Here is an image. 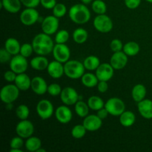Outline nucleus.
Segmentation results:
<instances>
[{
  "label": "nucleus",
  "instance_id": "obj_30",
  "mask_svg": "<svg viewBox=\"0 0 152 152\" xmlns=\"http://www.w3.org/2000/svg\"><path fill=\"white\" fill-rule=\"evenodd\" d=\"M88 38V33L84 28H77L73 33V39L77 44H83Z\"/></svg>",
  "mask_w": 152,
  "mask_h": 152
},
{
  "label": "nucleus",
  "instance_id": "obj_36",
  "mask_svg": "<svg viewBox=\"0 0 152 152\" xmlns=\"http://www.w3.org/2000/svg\"><path fill=\"white\" fill-rule=\"evenodd\" d=\"M16 114L19 120H27L29 117L30 110L26 105H20L16 108Z\"/></svg>",
  "mask_w": 152,
  "mask_h": 152
},
{
  "label": "nucleus",
  "instance_id": "obj_14",
  "mask_svg": "<svg viewBox=\"0 0 152 152\" xmlns=\"http://www.w3.org/2000/svg\"><path fill=\"white\" fill-rule=\"evenodd\" d=\"M114 74V68L110 63H101L96 70V75L99 81H109Z\"/></svg>",
  "mask_w": 152,
  "mask_h": 152
},
{
  "label": "nucleus",
  "instance_id": "obj_5",
  "mask_svg": "<svg viewBox=\"0 0 152 152\" xmlns=\"http://www.w3.org/2000/svg\"><path fill=\"white\" fill-rule=\"evenodd\" d=\"M105 108L108 114L114 117H120L126 111V105L123 100L118 97H111L105 103Z\"/></svg>",
  "mask_w": 152,
  "mask_h": 152
},
{
  "label": "nucleus",
  "instance_id": "obj_31",
  "mask_svg": "<svg viewBox=\"0 0 152 152\" xmlns=\"http://www.w3.org/2000/svg\"><path fill=\"white\" fill-rule=\"evenodd\" d=\"M89 109L90 108H89L88 103L83 102V101L78 100L77 103L74 105V110H75L76 114L81 118H85L88 115Z\"/></svg>",
  "mask_w": 152,
  "mask_h": 152
},
{
  "label": "nucleus",
  "instance_id": "obj_48",
  "mask_svg": "<svg viewBox=\"0 0 152 152\" xmlns=\"http://www.w3.org/2000/svg\"><path fill=\"white\" fill-rule=\"evenodd\" d=\"M96 86H97L98 91L100 93H105L108 89V82L106 81H99Z\"/></svg>",
  "mask_w": 152,
  "mask_h": 152
},
{
  "label": "nucleus",
  "instance_id": "obj_37",
  "mask_svg": "<svg viewBox=\"0 0 152 152\" xmlns=\"http://www.w3.org/2000/svg\"><path fill=\"white\" fill-rule=\"evenodd\" d=\"M69 33L66 30H60L56 32L55 36V42L58 44H65L69 39Z\"/></svg>",
  "mask_w": 152,
  "mask_h": 152
},
{
  "label": "nucleus",
  "instance_id": "obj_41",
  "mask_svg": "<svg viewBox=\"0 0 152 152\" xmlns=\"http://www.w3.org/2000/svg\"><path fill=\"white\" fill-rule=\"evenodd\" d=\"M123 46H124V45L123 44L121 40L118 39H114L110 43V48L114 53L123 50Z\"/></svg>",
  "mask_w": 152,
  "mask_h": 152
},
{
  "label": "nucleus",
  "instance_id": "obj_11",
  "mask_svg": "<svg viewBox=\"0 0 152 152\" xmlns=\"http://www.w3.org/2000/svg\"><path fill=\"white\" fill-rule=\"evenodd\" d=\"M52 53H53L55 60L59 61L62 63H65L68 62L71 56V50L65 44L56 43L53 47Z\"/></svg>",
  "mask_w": 152,
  "mask_h": 152
},
{
  "label": "nucleus",
  "instance_id": "obj_42",
  "mask_svg": "<svg viewBox=\"0 0 152 152\" xmlns=\"http://www.w3.org/2000/svg\"><path fill=\"white\" fill-rule=\"evenodd\" d=\"M24 145L23 138L17 136L13 137L10 142V148H22Z\"/></svg>",
  "mask_w": 152,
  "mask_h": 152
},
{
  "label": "nucleus",
  "instance_id": "obj_26",
  "mask_svg": "<svg viewBox=\"0 0 152 152\" xmlns=\"http://www.w3.org/2000/svg\"><path fill=\"white\" fill-rule=\"evenodd\" d=\"M136 121V116L132 111H125L120 116V124L124 127H131Z\"/></svg>",
  "mask_w": 152,
  "mask_h": 152
},
{
  "label": "nucleus",
  "instance_id": "obj_23",
  "mask_svg": "<svg viewBox=\"0 0 152 152\" xmlns=\"http://www.w3.org/2000/svg\"><path fill=\"white\" fill-rule=\"evenodd\" d=\"M20 0H1V6L6 11L10 13H16L22 7Z\"/></svg>",
  "mask_w": 152,
  "mask_h": 152
},
{
  "label": "nucleus",
  "instance_id": "obj_8",
  "mask_svg": "<svg viewBox=\"0 0 152 152\" xmlns=\"http://www.w3.org/2000/svg\"><path fill=\"white\" fill-rule=\"evenodd\" d=\"M10 69L14 71L17 74L25 73L28 67V62L27 58L22 56L21 54H17L12 57L11 60L9 62Z\"/></svg>",
  "mask_w": 152,
  "mask_h": 152
},
{
  "label": "nucleus",
  "instance_id": "obj_25",
  "mask_svg": "<svg viewBox=\"0 0 152 152\" xmlns=\"http://www.w3.org/2000/svg\"><path fill=\"white\" fill-rule=\"evenodd\" d=\"M146 88L142 84H137L132 88V96L136 102L143 100L146 96Z\"/></svg>",
  "mask_w": 152,
  "mask_h": 152
},
{
  "label": "nucleus",
  "instance_id": "obj_46",
  "mask_svg": "<svg viewBox=\"0 0 152 152\" xmlns=\"http://www.w3.org/2000/svg\"><path fill=\"white\" fill-rule=\"evenodd\" d=\"M124 1L126 7L132 10L137 8L141 3V0H124Z\"/></svg>",
  "mask_w": 152,
  "mask_h": 152
},
{
  "label": "nucleus",
  "instance_id": "obj_15",
  "mask_svg": "<svg viewBox=\"0 0 152 152\" xmlns=\"http://www.w3.org/2000/svg\"><path fill=\"white\" fill-rule=\"evenodd\" d=\"M128 56L123 50L114 52L110 59V64L114 70H121L126 66L128 63Z\"/></svg>",
  "mask_w": 152,
  "mask_h": 152
},
{
  "label": "nucleus",
  "instance_id": "obj_10",
  "mask_svg": "<svg viewBox=\"0 0 152 152\" xmlns=\"http://www.w3.org/2000/svg\"><path fill=\"white\" fill-rule=\"evenodd\" d=\"M42 32L48 35H53L57 32L59 28V18L55 16H48L43 19L42 22Z\"/></svg>",
  "mask_w": 152,
  "mask_h": 152
},
{
  "label": "nucleus",
  "instance_id": "obj_7",
  "mask_svg": "<svg viewBox=\"0 0 152 152\" xmlns=\"http://www.w3.org/2000/svg\"><path fill=\"white\" fill-rule=\"evenodd\" d=\"M37 112L42 120L50 119L54 112L53 104L48 99H42L37 105Z\"/></svg>",
  "mask_w": 152,
  "mask_h": 152
},
{
  "label": "nucleus",
  "instance_id": "obj_28",
  "mask_svg": "<svg viewBox=\"0 0 152 152\" xmlns=\"http://www.w3.org/2000/svg\"><path fill=\"white\" fill-rule=\"evenodd\" d=\"M81 82L84 86L87 88H94L97 86L99 83L96 74H94L92 73H86L83 74L81 77Z\"/></svg>",
  "mask_w": 152,
  "mask_h": 152
},
{
  "label": "nucleus",
  "instance_id": "obj_50",
  "mask_svg": "<svg viewBox=\"0 0 152 152\" xmlns=\"http://www.w3.org/2000/svg\"><path fill=\"white\" fill-rule=\"evenodd\" d=\"M10 152H22V150L20 148H10Z\"/></svg>",
  "mask_w": 152,
  "mask_h": 152
},
{
  "label": "nucleus",
  "instance_id": "obj_38",
  "mask_svg": "<svg viewBox=\"0 0 152 152\" xmlns=\"http://www.w3.org/2000/svg\"><path fill=\"white\" fill-rule=\"evenodd\" d=\"M67 7L62 3H56L53 8V14L57 18H62L66 14Z\"/></svg>",
  "mask_w": 152,
  "mask_h": 152
},
{
  "label": "nucleus",
  "instance_id": "obj_21",
  "mask_svg": "<svg viewBox=\"0 0 152 152\" xmlns=\"http://www.w3.org/2000/svg\"><path fill=\"white\" fill-rule=\"evenodd\" d=\"M31 79L25 73L17 74L14 83L20 91H28L31 87Z\"/></svg>",
  "mask_w": 152,
  "mask_h": 152
},
{
  "label": "nucleus",
  "instance_id": "obj_16",
  "mask_svg": "<svg viewBox=\"0 0 152 152\" xmlns=\"http://www.w3.org/2000/svg\"><path fill=\"white\" fill-rule=\"evenodd\" d=\"M55 117L57 121L62 124H68L72 120V111L68 105H60L55 111Z\"/></svg>",
  "mask_w": 152,
  "mask_h": 152
},
{
  "label": "nucleus",
  "instance_id": "obj_53",
  "mask_svg": "<svg viewBox=\"0 0 152 152\" xmlns=\"http://www.w3.org/2000/svg\"><path fill=\"white\" fill-rule=\"evenodd\" d=\"M145 1H148V2L152 3V0H145Z\"/></svg>",
  "mask_w": 152,
  "mask_h": 152
},
{
  "label": "nucleus",
  "instance_id": "obj_18",
  "mask_svg": "<svg viewBox=\"0 0 152 152\" xmlns=\"http://www.w3.org/2000/svg\"><path fill=\"white\" fill-rule=\"evenodd\" d=\"M47 71L50 77L53 79H59L65 74L64 65L59 61H52L49 62Z\"/></svg>",
  "mask_w": 152,
  "mask_h": 152
},
{
  "label": "nucleus",
  "instance_id": "obj_2",
  "mask_svg": "<svg viewBox=\"0 0 152 152\" xmlns=\"http://www.w3.org/2000/svg\"><path fill=\"white\" fill-rule=\"evenodd\" d=\"M68 16L73 22L77 25H83L90 20L91 12L86 4H76L68 11Z\"/></svg>",
  "mask_w": 152,
  "mask_h": 152
},
{
  "label": "nucleus",
  "instance_id": "obj_20",
  "mask_svg": "<svg viewBox=\"0 0 152 152\" xmlns=\"http://www.w3.org/2000/svg\"><path fill=\"white\" fill-rule=\"evenodd\" d=\"M137 108L140 114L146 120L152 119V100L144 99L137 102Z\"/></svg>",
  "mask_w": 152,
  "mask_h": 152
},
{
  "label": "nucleus",
  "instance_id": "obj_17",
  "mask_svg": "<svg viewBox=\"0 0 152 152\" xmlns=\"http://www.w3.org/2000/svg\"><path fill=\"white\" fill-rule=\"evenodd\" d=\"M83 124L88 132H96L102 127V120L97 115L91 114L85 117Z\"/></svg>",
  "mask_w": 152,
  "mask_h": 152
},
{
  "label": "nucleus",
  "instance_id": "obj_33",
  "mask_svg": "<svg viewBox=\"0 0 152 152\" xmlns=\"http://www.w3.org/2000/svg\"><path fill=\"white\" fill-rule=\"evenodd\" d=\"M90 109L93 111H98L105 107V102L98 96H92L89 97L87 102Z\"/></svg>",
  "mask_w": 152,
  "mask_h": 152
},
{
  "label": "nucleus",
  "instance_id": "obj_35",
  "mask_svg": "<svg viewBox=\"0 0 152 152\" xmlns=\"http://www.w3.org/2000/svg\"><path fill=\"white\" fill-rule=\"evenodd\" d=\"M86 127L83 125H77L74 126L71 130V136L75 139H81L86 135Z\"/></svg>",
  "mask_w": 152,
  "mask_h": 152
},
{
  "label": "nucleus",
  "instance_id": "obj_22",
  "mask_svg": "<svg viewBox=\"0 0 152 152\" xmlns=\"http://www.w3.org/2000/svg\"><path fill=\"white\" fill-rule=\"evenodd\" d=\"M30 64L31 68H34V70L41 71L47 69L49 65V61L47 58L45 57V56L38 55L31 59Z\"/></svg>",
  "mask_w": 152,
  "mask_h": 152
},
{
  "label": "nucleus",
  "instance_id": "obj_34",
  "mask_svg": "<svg viewBox=\"0 0 152 152\" xmlns=\"http://www.w3.org/2000/svg\"><path fill=\"white\" fill-rule=\"evenodd\" d=\"M91 8L96 14H105L107 11V5L102 0H94L92 1Z\"/></svg>",
  "mask_w": 152,
  "mask_h": 152
},
{
  "label": "nucleus",
  "instance_id": "obj_12",
  "mask_svg": "<svg viewBox=\"0 0 152 152\" xmlns=\"http://www.w3.org/2000/svg\"><path fill=\"white\" fill-rule=\"evenodd\" d=\"M34 132V124L30 120H22L16 125V133L23 139H28Z\"/></svg>",
  "mask_w": 152,
  "mask_h": 152
},
{
  "label": "nucleus",
  "instance_id": "obj_39",
  "mask_svg": "<svg viewBox=\"0 0 152 152\" xmlns=\"http://www.w3.org/2000/svg\"><path fill=\"white\" fill-rule=\"evenodd\" d=\"M33 52H34V50L32 44H30V43H24L23 45H21L20 53H19V54L25 56V57L28 58L32 55Z\"/></svg>",
  "mask_w": 152,
  "mask_h": 152
},
{
  "label": "nucleus",
  "instance_id": "obj_3",
  "mask_svg": "<svg viewBox=\"0 0 152 152\" xmlns=\"http://www.w3.org/2000/svg\"><path fill=\"white\" fill-rule=\"evenodd\" d=\"M64 70L66 77L72 80H77L83 77L86 68L81 62L73 59L65 62L64 65Z\"/></svg>",
  "mask_w": 152,
  "mask_h": 152
},
{
  "label": "nucleus",
  "instance_id": "obj_6",
  "mask_svg": "<svg viewBox=\"0 0 152 152\" xmlns=\"http://www.w3.org/2000/svg\"><path fill=\"white\" fill-rule=\"evenodd\" d=\"M94 27L99 32L107 34L113 28V22L111 18L105 14H99L95 17L93 22Z\"/></svg>",
  "mask_w": 152,
  "mask_h": 152
},
{
  "label": "nucleus",
  "instance_id": "obj_32",
  "mask_svg": "<svg viewBox=\"0 0 152 152\" xmlns=\"http://www.w3.org/2000/svg\"><path fill=\"white\" fill-rule=\"evenodd\" d=\"M140 48L138 43L136 42H129L123 46V52L128 56H134L138 54L140 52Z\"/></svg>",
  "mask_w": 152,
  "mask_h": 152
},
{
  "label": "nucleus",
  "instance_id": "obj_43",
  "mask_svg": "<svg viewBox=\"0 0 152 152\" xmlns=\"http://www.w3.org/2000/svg\"><path fill=\"white\" fill-rule=\"evenodd\" d=\"M11 56L12 55L4 48L0 50V62L1 63L4 64L6 62H10L12 59Z\"/></svg>",
  "mask_w": 152,
  "mask_h": 152
},
{
  "label": "nucleus",
  "instance_id": "obj_52",
  "mask_svg": "<svg viewBox=\"0 0 152 152\" xmlns=\"http://www.w3.org/2000/svg\"><path fill=\"white\" fill-rule=\"evenodd\" d=\"M37 152H46V150L43 149V148H39L38 150H37Z\"/></svg>",
  "mask_w": 152,
  "mask_h": 152
},
{
  "label": "nucleus",
  "instance_id": "obj_24",
  "mask_svg": "<svg viewBox=\"0 0 152 152\" xmlns=\"http://www.w3.org/2000/svg\"><path fill=\"white\" fill-rule=\"evenodd\" d=\"M4 48L12 56H15V55L19 54V53H20L21 45L16 39L10 37V38H8L5 41V43H4Z\"/></svg>",
  "mask_w": 152,
  "mask_h": 152
},
{
  "label": "nucleus",
  "instance_id": "obj_19",
  "mask_svg": "<svg viewBox=\"0 0 152 152\" xmlns=\"http://www.w3.org/2000/svg\"><path fill=\"white\" fill-rule=\"evenodd\" d=\"M48 86L45 80L41 77H35L31 80V87L33 91L37 95H44L48 92Z\"/></svg>",
  "mask_w": 152,
  "mask_h": 152
},
{
  "label": "nucleus",
  "instance_id": "obj_49",
  "mask_svg": "<svg viewBox=\"0 0 152 152\" xmlns=\"http://www.w3.org/2000/svg\"><path fill=\"white\" fill-rule=\"evenodd\" d=\"M108 114H108V111H107L106 108L104 107V108H101V109L98 110L96 115H97L98 117H99L100 119H102V120H104V119H105L107 117H108Z\"/></svg>",
  "mask_w": 152,
  "mask_h": 152
},
{
  "label": "nucleus",
  "instance_id": "obj_40",
  "mask_svg": "<svg viewBox=\"0 0 152 152\" xmlns=\"http://www.w3.org/2000/svg\"><path fill=\"white\" fill-rule=\"evenodd\" d=\"M62 88L57 83H52L49 85L48 87V93L52 96H56L61 94L62 92Z\"/></svg>",
  "mask_w": 152,
  "mask_h": 152
},
{
  "label": "nucleus",
  "instance_id": "obj_51",
  "mask_svg": "<svg viewBox=\"0 0 152 152\" xmlns=\"http://www.w3.org/2000/svg\"><path fill=\"white\" fill-rule=\"evenodd\" d=\"M92 1H93V0H81L82 3H83V4H90V3L92 2Z\"/></svg>",
  "mask_w": 152,
  "mask_h": 152
},
{
  "label": "nucleus",
  "instance_id": "obj_13",
  "mask_svg": "<svg viewBox=\"0 0 152 152\" xmlns=\"http://www.w3.org/2000/svg\"><path fill=\"white\" fill-rule=\"evenodd\" d=\"M59 96L63 104L66 105H75L80 99L77 91L71 87H65L62 89Z\"/></svg>",
  "mask_w": 152,
  "mask_h": 152
},
{
  "label": "nucleus",
  "instance_id": "obj_45",
  "mask_svg": "<svg viewBox=\"0 0 152 152\" xmlns=\"http://www.w3.org/2000/svg\"><path fill=\"white\" fill-rule=\"evenodd\" d=\"M20 1L25 7L36 8L40 4L41 0H20Z\"/></svg>",
  "mask_w": 152,
  "mask_h": 152
},
{
  "label": "nucleus",
  "instance_id": "obj_9",
  "mask_svg": "<svg viewBox=\"0 0 152 152\" xmlns=\"http://www.w3.org/2000/svg\"><path fill=\"white\" fill-rule=\"evenodd\" d=\"M39 13L35 8L26 7L21 13L19 19L22 24L26 26H31L38 22Z\"/></svg>",
  "mask_w": 152,
  "mask_h": 152
},
{
  "label": "nucleus",
  "instance_id": "obj_47",
  "mask_svg": "<svg viewBox=\"0 0 152 152\" xmlns=\"http://www.w3.org/2000/svg\"><path fill=\"white\" fill-rule=\"evenodd\" d=\"M40 4L45 9H53L56 4V0H41Z\"/></svg>",
  "mask_w": 152,
  "mask_h": 152
},
{
  "label": "nucleus",
  "instance_id": "obj_29",
  "mask_svg": "<svg viewBox=\"0 0 152 152\" xmlns=\"http://www.w3.org/2000/svg\"><path fill=\"white\" fill-rule=\"evenodd\" d=\"M25 146L28 151L37 152V150L42 147V141L37 137L31 136L27 139Z\"/></svg>",
  "mask_w": 152,
  "mask_h": 152
},
{
  "label": "nucleus",
  "instance_id": "obj_44",
  "mask_svg": "<svg viewBox=\"0 0 152 152\" xmlns=\"http://www.w3.org/2000/svg\"><path fill=\"white\" fill-rule=\"evenodd\" d=\"M16 77H17V74L12 70L7 71L4 74V79L8 83H13V82L14 83Z\"/></svg>",
  "mask_w": 152,
  "mask_h": 152
},
{
  "label": "nucleus",
  "instance_id": "obj_27",
  "mask_svg": "<svg viewBox=\"0 0 152 152\" xmlns=\"http://www.w3.org/2000/svg\"><path fill=\"white\" fill-rule=\"evenodd\" d=\"M100 60L96 56L91 55V56H87L84 59L83 65H84L85 68L88 71H96L98 67L100 65Z\"/></svg>",
  "mask_w": 152,
  "mask_h": 152
},
{
  "label": "nucleus",
  "instance_id": "obj_4",
  "mask_svg": "<svg viewBox=\"0 0 152 152\" xmlns=\"http://www.w3.org/2000/svg\"><path fill=\"white\" fill-rule=\"evenodd\" d=\"M19 89L16 85L8 84L3 86L0 91V99L4 103L11 104L18 99L19 96Z\"/></svg>",
  "mask_w": 152,
  "mask_h": 152
},
{
  "label": "nucleus",
  "instance_id": "obj_1",
  "mask_svg": "<svg viewBox=\"0 0 152 152\" xmlns=\"http://www.w3.org/2000/svg\"><path fill=\"white\" fill-rule=\"evenodd\" d=\"M32 45L34 50L37 55L46 56L53 52V41L50 35L42 33L39 34L34 37L32 40Z\"/></svg>",
  "mask_w": 152,
  "mask_h": 152
}]
</instances>
